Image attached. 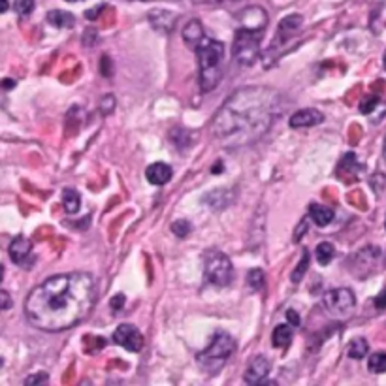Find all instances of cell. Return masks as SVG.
<instances>
[{
	"label": "cell",
	"instance_id": "cell-1",
	"mask_svg": "<svg viewBox=\"0 0 386 386\" xmlns=\"http://www.w3.org/2000/svg\"><path fill=\"white\" fill-rule=\"evenodd\" d=\"M95 304V277L85 271H72L49 277L34 286L25 299V315L34 328L55 334L87 319Z\"/></svg>",
	"mask_w": 386,
	"mask_h": 386
},
{
	"label": "cell",
	"instance_id": "cell-2",
	"mask_svg": "<svg viewBox=\"0 0 386 386\" xmlns=\"http://www.w3.org/2000/svg\"><path fill=\"white\" fill-rule=\"evenodd\" d=\"M283 106V96L275 89H240L228 96L213 117L212 136L226 149L253 146L273 126Z\"/></svg>",
	"mask_w": 386,
	"mask_h": 386
},
{
	"label": "cell",
	"instance_id": "cell-3",
	"mask_svg": "<svg viewBox=\"0 0 386 386\" xmlns=\"http://www.w3.org/2000/svg\"><path fill=\"white\" fill-rule=\"evenodd\" d=\"M194 52L200 65V87L204 93H209L225 76V44L213 38H204Z\"/></svg>",
	"mask_w": 386,
	"mask_h": 386
},
{
	"label": "cell",
	"instance_id": "cell-4",
	"mask_svg": "<svg viewBox=\"0 0 386 386\" xmlns=\"http://www.w3.org/2000/svg\"><path fill=\"white\" fill-rule=\"evenodd\" d=\"M236 350V339L226 332H215L212 343L207 345L204 352L198 354V364L204 367L207 373L219 372L220 367L228 362Z\"/></svg>",
	"mask_w": 386,
	"mask_h": 386
},
{
	"label": "cell",
	"instance_id": "cell-5",
	"mask_svg": "<svg viewBox=\"0 0 386 386\" xmlns=\"http://www.w3.org/2000/svg\"><path fill=\"white\" fill-rule=\"evenodd\" d=\"M264 32L238 27L234 38V60L240 66H253L260 55V40Z\"/></svg>",
	"mask_w": 386,
	"mask_h": 386
},
{
	"label": "cell",
	"instance_id": "cell-6",
	"mask_svg": "<svg viewBox=\"0 0 386 386\" xmlns=\"http://www.w3.org/2000/svg\"><path fill=\"white\" fill-rule=\"evenodd\" d=\"M204 275L215 286H228L234 279V266L230 258L219 249H209L204 253Z\"/></svg>",
	"mask_w": 386,
	"mask_h": 386
},
{
	"label": "cell",
	"instance_id": "cell-7",
	"mask_svg": "<svg viewBox=\"0 0 386 386\" xmlns=\"http://www.w3.org/2000/svg\"><path fill=\"white\" fill-rule=\"evenodd\" d=\"M322 306H324V311L328 313L330 319H335V321H345L349 319L354 307H356V296L350 288H334L324 294V299H322Z\"/></svg>",
	"mask_w": 386,
	"mask_h": 386
},
{
	"label": "cell",
	"instance_id": "cell-8",
	"mask_svg": "<svg viewBox=\"0 0 386 386\" xmlns=\"http://www.w3.org/2000/svg\"><path fill=\"white\" fill-rule=\"evenodd\" d=\"M113 341L123 347V349L130 350V352H139L144 349V335L136 326L132 324H121L119 328L113 332Z\"/></svg>",
	"mask_w": 386,
	"mask_h": 386
},
{
	"label": "cell",
	"instance_id": "cell-9",
	"mask_svg": "<svg viewBox=\"0 0 386 386\" xmlns=\"http://www.w3.org/2000/svg\"><path fill=\"white\" fill-rule=\"evenodd\" d=\"M10 258H12V262L21 268H32V264L36 262V256L32 253V243L23 236L15 238L10 243Z\"/></svg>",
	"mask_w": 386,
	"mask_h": 386
},
{
	"label": "cell",
	"instance_id": "cell-10",
	"mask_svg": "<svg viewBox=\"0 0 386 386\" xmlns=\"http://www.w3.org/2000/svg\"><path fill=\"white\" fill-rule=\"evenodd\" d=\"M238 23H240L241 29L264 32L266 25H268V14L260 6H247L238 14Z\"/></svg>",
	"mask_w": 386,
	"mask_h": 386
},
{
	"label": "cell",
	"instance_id": "cell-11",
	"mask_svg": "<svg viewBox=\"0 0 386 386\" xmlns=\"http://www.w3.org/2000/svg\"><path fill=\"white\" fill-rule=\"evenodd\" d=\"M270 370H271L270 360L266 356H262V354H258V356L253 358L251 364L247 365L243 379H245L247 385H262V383H266V377L270 375Z\"/></svg>",
	"mask_w": 386,
	"mask_h": 386
},
{
	"label": "cell",
	"instance_id": "cell-12",
	"mask_svg": "<svg viewBox=\"0 0 386 386\" xmlns=\"http://www.w3.org/2000/svg\"><path fill=\"white\" fill-rule=\"evenodd\" d=\"M324 123V115L319 110H299L291 115V128H309V126H317V124Z\"/></svg>",
	"mask_w": 386,
	"mask_h": 386
},
{
	"label": "cell",
	"instance_id": "cell-13",
	"mask_svg": "<svg viewBox=\"0 0 386 386\" xmlns=\"http://www.w3.org/2000/svg\"><path fill=\"white\" fill-rule=\"evenodd\" d=\"M302 25H304V17L299 14H292V15H286L284 19H281V23H279V30H277L275 34V44H281V42H286L288 38L294 36L296 32H299V29H302Z\"/></svg>",
	"mask_w": 386,
	"mask_h": 386
},
{
	"label": "cell",
	"instance_id": "cell-14",
	"mask_svg": "<svg viewBox=\"0 0 386 386\" xmlns=\"http://www.w3.org/2000/svg\"><path fill=\"white\" fill-rule=\"evenodd\" d=\"M172 175H174V170L168 166V164H164V162H155V164H151L146 170L147 181L151 183V185H157V187L170 183Z\"/></svg>",
	"mask_w": 386,
	"mask_h": 386
},
{
	"label": "cell",
	"instance_id": "cell-15",
	"mask_svg": "<svg viewBox=\"0 0 386 386\" xmlns=\"http://www.w3.org/2000/svg\"><path fill=\"white\" fill-rule=\"evenodd\" d=\"M181 36H183V42L189 45L190 49H196L198 44L205 38L202 23L198 21V19H190V21L183 27Z\"/></svg>",
	"mask_w": 386,
	"mask_h": 386
},
{
	"label": "cell",
	"instance_id": "cell-16",
	"mask_svg": "<svg viewBox=\"0 0 386 386\" xmlns=\"http://www.w3.org/2000/svg\"><path fill=\"white\" fill-rule=\"evenodd\" d=\"M309 217L313 219V223L317 226H328L332 220H334L335 213L332 207L328 205H321V204H311L309 205Z\"/></svg>",
	"mask_w": 386,
	"mask_h": 386
},
{
	"label": "cell",
	"instance_id": "cell-17",
	"mask_svg": "<svg viewBox=\"0 0 386 386\" xmlns=\"http://www.w3.org/2000/svg\"><path fill=\"white\" fill-rule=\"evenodd\" d=\"M294 326L292 324H279L275 326L273 330V334H271V341H273V347L275 349H286L288 345H291L292 337H294Z\"/></svg>",
	"mask_w": 386,
	"mask_h": 386
},
{
	"label": "cell",
	"instance_id": "cell-18",
	"mask_svg": "<svg viewBox=\"0 0 386 386\" xmlns=\"http://www.w3.org/2000/svg\"><path fill=\"white\" fill-rule=\"evenodd\" d=\"M47 21L57 29H70L76 23V17L70 12H65V10H52L47 14Z\"/></svg>",
	"mask_w": 386,
	"mask_h": 386
},
{
	"label": "cell",
	"instance_id": "cell-19",
	"mask_svg": "<svg viewBox=\"0 0 386 386\" xmlns=\"http://www.w3.org/2000/svg\"><path fill=\"white\" fill-rule=\"evenodd\" d=\"M149 21L153 23L155 29L159 30H170L174 27V21H175V15L166 12V10H155L149 14Z\"/></svg>",
	"mask_w": 386,
	"mask_h": 386
},
{
	"label": "cell",
	"instance_id": "cell-20",
	"mask_svg": "<svg viewBox=\"0 0 386 386\" xmlns=\"http://www.w3.org/2000/svg\"><path fill=\"white\" fill-rule=\"evenodd\" d=\"M63 205H65V212L70 213V215L80 212V205H81L80 192L73 189L63 190Z\"/></svg>",
	"mask_w": 386,
	"mask_h": 386
},
{
	"label": "cell",
	"instance_id": "cell-21",
	"mask_svg": "<svg viewBox=\"0 0 386 386\" xmlns=\"http://www.w3.org/2000/svg\"><path fill=\"white\" fill-rule=\"evenodd\" d=\"M334 256L335 249L330 241H322V243H319L317 249H315V258H317V262L321 264V266H328V264L334 260Z\"/></svg>",
	"mask_w": 386,
	"mask_h": 386
},
{
	"label": "cell",
	"instance_id": "cell-22",
	"mask_svg": "<svg viewBox=\"0 0 386 386\" xmlns=\"http://www.w3.org/2000/svg\"><path fill=\"white\" fill-rule=\"evenodd\" d=\"M370 352V345L365 341L364 337H358V339H352L349 343V349H347V354H349L352 360H360V358L367 356Z\"/></svg>",
	"mask_w": 386,
	"mask_h": 386
},
{
	"label": "cell",
	"instance_id": "cell-23",
	"mask_svg": "<svg viewBox=\"0 0 386 386\" xmlns=\"http://www.w3.org/2000/svg\"><path fill=\"white\" fill-rule=\"evenodd\" d=\"M247 284L251 291H262L264 284H266V275H264L262 270H258V268H255V270H251L247 273Z\"/></svg>",
	"mask_w": 386,
	"mask_h": 386
},
{
	"label": "cell",
	"instance_id": "cell-24",
	"mask_svg": "<svg viewBox=\"0 0 386 386\" xmlns=\"http://www.w3.org/2000/svg\"><path fill=\"white\" fill-rule=\"evenodd\" d=\"M367 370L372 373L386 372V352H373L367 360Z\"/></svg>",
	"mask_w": 386,
	"mask_h": 386
},
{
	"label": "cell",
	"instance_id": "cell-25",
	"mask_svg": "<svg viewBox=\"0 0 386 386\" xmlns=\"http://www.w3.org/2000/svg\"><path fill=\"white\" fill-rule=\"evenodd\" d=\"M309 260H311V256H309V251H304L302 253V262H298V266H296V270L292 271V283H299L302 281V277L306 275L307 268H309Z\"/></svg>",
	"mask_w": 386,
	"mask_h": 386
},
{
	"label": "cell",
	"instance_id": "cell-26",
	"mask_svg": "<svg viewBox=\"0 0 386 386\" xmlns=\"http://www.w3.org/2000/svg\"><path fill=\"white\" fill-rule=\"evenodd\" d=\"M14 10L21 15V17H27V15L32 14V10H34V0H15Z\"/></svg>",
	"mask_w": 386,
	"mask_h": 386
},
{
	"label": "cell",
	"instance_id": "cell-27",
	"mask_svg": "<svg viewBox=\"0 0 386 386\" xmlns=\"http://www.w3.org/2000/svg\"><path fill=\"white\" fill-rule=\"evenodd\" d=\"M190 230H192V226H190V223H187V220H175L174 225H172V232H174L175 236H179V238H187L190 234Z\"/></svg>",
	"mask_w": 386,
	"mask_h": 386
},
{
	"label": "cell",
	"instance_id": "cell-28",
	"mask_svg": "<svg viewBox=\"0 0 386 386\" xmlns=\"http://www.w3.org/2000/svg\"><path fill=\"white\" fill-rule=\"evenodd\" d=\"M377 106H379V98H377V96H367V98H364L362 104H360V111L367 115V113H372Z\"/></svg>",
	"mask_w": 386,
	"mask_h": 386
},
{
	"label": "cell",
	"instance_id": "cell-29",
	"mask_svg": "<svg viewBox=\"0 0 386 386\" xmlns=\"http://www.w3.org/2000/svg\"><path fill=\"white\" fill-rule=\"evenodd\" d=\"M115 108V96L108 95L102 98V104H100V110H102L104 115H110L111 111Z\"/></svg>",
	"mask_w": 386,
	"mask_h": 386
},
{
	"label": "cell",
	"instance_id": "cell-30",
	"mask_svg": "<svg viewBox=\"0 0 386 386\" xmlns=\"http://www.w3.org/2000/svg\"><path fill=\"white\" fill-rule=\"evenodd\" d=\"M10 307H12V296L6 291H0V309L6 311Z\"/></svg>",
	"mask_w": 386,
	"mask_h": 386
},
{
	"label": "cell",
	"instance_id": "cell-31",
	"mask_svg": "<svg viewBox=\"0 0 386 386\" xmlns=\"http://www.w3.org/2000/svg\"><path fill=\"white\" fill-rule=\"evenodd\" d=\"M307 228H309V220L304 219V220H302V225L296 228V232H294V241H296V243H298V241L304 238V234L307 232Z\"/></svg>",
	"mask_w": 386,
	"mask_h": 386
},
{
	"label": "cell",
	"instance_id": "cell-32",
	"mask_svg": "<svg viewBox=\"0 0 386 386\" xmlns=\"http://www.w3.org/2000/svg\"><path fill=\"white\" fill-rule=\"evenodd\" d=\"M286 319H288V324H292L294 328H298L299 324H302V319L296 315L294 309H288V311H286Z\"/></svg>",
	"mask_w": 386,
	"mask_h": 386
},
{
	"label": "cell",
	"instance_id": "cell-33",
	"mask_svg": "<svg viewBox=\"0 0 386 386\" xmlns=\"http://www.w3.org/2000/svg\"><path fill=\"white\" fill-rule=\"evenodd\" d=\"M45 381H47V375H45V373H38V375L27 377V379H25V385H38V383H45Z\"/></svg>",
	"mask_w": 386,
	"mask_h": 386
},
{
	"label": "cell",
	"instance_id": "cell-34",
	"mask_svg": "<svg viewBox=\"0 0 386 386\" xmlns=\"http://www.w3.org/2000/svg\"><path fill=\"white\" fill-rule=\"evenodd\" d=\"M123 306H124V296H123V294H117L115 298L111 299V309H113V311H117V309H121Z\"/></svg>",
	"mask_w": 386,
	"mask_h": 386
},
{
	"label": "cell",
	"instance_id": "cell-35",
	"mask_svg": "<svg viewBox=\"0 0 386 386\" xmlns=\"http://www.w3.org/2000/svg\"><path fill=\"white\" fill-rule=\"evenodd\" d=\"M375 307H377V309H385V307H386V291L381 292L379 296L375 298Z\"/></svg>",
	"mask_w": 386,
	"mask_h": 386
},
{
	"label": "cell",
	"instance_id": "cell-36",
	"mask_svg": "<svg viewBox=\"0 0 386 386\" xmlns=\"http://www.w3.org/2000/svg\"><path fill=\"white\" fill-rule=\"evenodd\" d=\"M100 10H102V8L98 6V8H93V12H87V14H85V17H87V19H95L96 15H98V12H100Z\"/></svg>",
	"mask_w": 386,
	"mask_h": 386
},
{
	"label": "cell",
	"instance_id": "cell-37",
	"mask_svg": "<svg viewBox=\"0 0 386 386\" xmlns=\"http://www.w3.org/2000/svg\"><path fill=\"white\" fill-rule=\"evenodd\" d=\"M8 8H10V2L8 0H0V14L8 12Z\"/></svg>",
	"mask_w": 386,
	"mask_h": 386
},
{
	"label": "cell",
	"instance_id": "cell-38",
	"mask_svg": "<svg viewBox=\"0 0 386 386\" xmlns=\"http://www.w3.org/2000/svg\"><path fill=\"white\" fill-rule=\"evenodd\" d=\"M212 4H230V2H236V0H207Z\"/></svg>",
	"mask_w": 386,
	"mask_h": 386
},
{
	"label": "cell",
	"instance_id": "cell-39",
	"mask_svg": "<svg viewBox=\"0 0 386 386\" xmlns=\"http://www.w3.org/2000/svg\"><path fill=\"white\" fill-rule=\"evenodd\" d=\"M383 155H385V159H386V139H385V147H383Z\"/></svg>",
	"mask_w": 386,
	"mask_h": 386
},
{
	"label": "cell",
	"instance_id": "cell-40",
	"mask_svg": "<svg viewBox=\"0 0 386 386\" xmlns=\"http://www.w3.org/2000/svg\"><path fill=\"white\" fill-rule=\"evenodd\" d=\"M383 65H385V70H386V52H385V57H383Z\"/></svg>",
	"mask_w": 386,
	"mask_h": 386
},
{
	"label": "cell",
	"instance_id": "cell-41",
	"mask_svg": "<svg viewBox=\"0 0 386 386\" xmlns=\"http://www.w3.org/2000/svg\"><path fill=\"white\" fill-rule=\"evenodd\" d=\"M0 281H2V266H0Z\"/></svg>",
	"mask_w": 386,
	"mask_h": 386
},
{
	"label": "cell",
	"instance_id": "cell-42",
	"mask_svg": "<svg viewBox=\"0 0 386 386\" xmlns=\"http://www.w3.org/2000/svg\"><path fill=\"white\" fill-rule=\"evenodd\" d=\"M66 2H78V0H66Z\"/></svg>",
	"mask_w": 386,
	"mask_h": 386
},
{
	"label": "cell",
	"instance_id": "cell-43",
	"mask_svg": "<svg viewBox=\"0 0 386 386\" xmlns=\"http://www.w3.org/2000/svg\"><path fill=\"white\" fill-rule=\"evenodd\" d=\"M0 367H2V360H0Z\"/></svg>",
	"mask_w": 386,
	"mask_h": 386
},
{
	"label": "cell",
	"instance_id": "cell-44",
	"mask_svg": "<svg viewBox=\"0 0 386 386\" xmlns=\"http://www.w3.org/2000/svg\"><path fill=\"white\" fill-rule=\"evenodd\" d=\"M385 228H386V220H385Z\"/></svg>",
	"mask_w": 386,
	"mask_h": 386
}]
</instances>
